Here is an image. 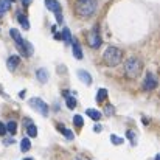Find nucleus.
Here are the masks:
<instances>
[{"instance_id": "obj_1", "label": "nucleus", "mask_w": 160, "mask_h": 160, "mask_svg": "<svg viewBox=\"0 0 160 160\" xmlns=\"http://www.w3.org/2000/svg\"><path fill=\"white\" fill-rule=\"evenodd\" d=\"M98 2L97 0H78L76 2V12L79 17L87 19L97 11Z\"/></svg>"}, {"instance_id": "obj_2", "label": "nucleus", "mask_w": 160, "mask_h": 160, "mask_svg": "<svg viewBox=\"0 0 160 160\" xmlns=\"http://www.w3.org/2000/svg\"><path fill=\"white\" fill-rule=\"evenodd\" d=\"M121 59H123V52L120 48H117V47H107L104 54H103V61L109 67L118 65L121 62Z\"/></svg>"}, {"instance_id": "obj_3", "label": "nucleus", "mask_w": 160, "mask_h": 160, "mask_svg": "<svg viewBox=\"0 0 160 160\" xmlns=\"http://www.w3.org/2000/svg\"><path fill=\"white\" fill-rule=\"evenodd\" d=\"M142 70H143V64H142V61L138 58H129L126 61V64H124V72H126V75L129 78L140 76Z\"/></svg>"}, {"instance_id": "obj_4", "label": "nucleus", "mask_w": 160, "mask_h": 160, "mask_svg": "<svg viewBox=\"0 0 160 160\" xmlns=\"http://www.w3.org/2000/svg\"><path fill=\"white\" fill-rule=\"evenodd\" d=\"M30 106L33 107V109H36L38 112H41V115H44V117L48 115V106L41 98H31L30 100Z\"/></svg>"}, {"instance_id": "obj_5", "label": "nucleus", "mask_w": 160, "mask_h": 160, "mask_svg": "<svg viewBox=\"0 0 160 160\" xmlns=\"http://www.w3.org/2000/svg\"><path fill=\"white\" fill-rule=\"evenodd\" d=\"M87 42H89V45H90L92 48H98V47L101 45V36H100L97 27L89 33V36H87Z\"/></svg>"}, {"instance_id": "obj_6", "label": "nucleus", "mask_w": 160, "mask_h": 160, "mask_svg": "<svg viewBox=\"0 0 160 160\" xmlns=\"http://www.w3.org/2000/svg\"><path fill=\"white\" fill-rule=\"evenodd\" d=\"M17 48H19L20 54H23V58H30V56L33 54V45H31L30 42L23 41V39L17 44Z\"/></svg>"}, {"instance_id": "obj_7", "label": "nucleus", "mask_w": 160, "mask_h": 160, "mask_svg": "<svg viewBox=\"0 0 160 160\" xmlns=\"http://www.w3.org/2000/svg\"><path fill=\"white\" fill-rule=\"evenodd\" d=\"M157 87V79L152 73H148L146 78H145V82H143V89L145 90H152Z\"/></svg>"}, {"instance_id": "obj_8", "label": "nucleus", "mask_w": 160, "mask_h": 160, "mask_svg": "<svg viewBox=\"0 0 160 160\" xmlns=\"http://www.w3.org/2000/svg\"><path fill=\"white\" fill-rule=\"evenodd\" d=\"M19 64H20V58L16 56V54H14V56H9L8 61H6V67H8V70H11V72L16 70V67H17Z\"/></svg>"}, {"instance_id": "obj_9", "label": "nucleus", "mask_w": 160, "mask_h": 160, "mask_svg": "<svg viewBox=\"0 0 160 160\" xmlns=\"http://www.w3.org/2000/svg\"><path fill=\"white\" fill-rule=\"evenodd\" d=\"M72 50H73V56L76 59H82V52H81V45L76 39H72Z\"/></svg>"}, {"instance_id": "obj_10", "label": "nucleus", "mask_w": 160, "mask_h": 160, "mask_svg": "<svg viewBox=\"0 0 160 160\" xmlns=\"http://www.w3.org/2000/svg\"><path fill=\"white\" fill-rule=\"evenodd\" d=\"M45 6H47L50 11H53L54 14H56V12H61V5H59L58 0H45Z\"/></svg>"}, {"instance_id": "obj_11", "label": "nucleus", "mask_w": 160, "mask_h": 160, "mask_svg": "<svg viewBox=\"0 0 160 160\" xmlns=\"http://www.w3.org/2000/svg\"><path fill=\"white\" fill-rule=\"evenodd\" d=\"M36 78H38L41 82H47V81H48V70H47V68H39V70H36Z\"/></svg>"}, {"instance_id": "obj_12", "label": "nucleus", "mask_w": 160, "mask_h": 160, "mask_svg": "<svg viewBox=\"0 0 160 160\" xmlns=\"http://www.w3.org/2000/svg\"><path fill=\"white\" fill-rule=\"evenodd\" d=\"M78 78H79L84 84H87V86L92 84V76H90L86 70H78Z\"/></svg>"}, {"instance_id": "obj_13", "label": "nucleus", "mask_w": 160, "mask_h": 160, "mask_svg": "<svg viewBox=\"0 0 160 160\" xmlns=\"http://www.w3.org/2000/svg\"><path fill=\"white\" fill-rule=\"evenodd\" d=\"M86 113H87L92 120H95V121H98V120L101 118V113H100L97 109H87V110H86Z\"/></svg>"}, {"instance_id": "obj_14", "label": "nucleus", "mask_w": 160, "mask_h": 160, "mask_svg": "<svg viewBox=\"0 0 160 160\" xmlns=\"http://www.w3.org/2000/svg\"><path fill=\"white\" fill-rule=\"evenodd\" d=\"M9 36L14 39V42H16V44H19V42L22 41V36H20L19 30H16V28H11V30H9Z\"/></svg>"}, {"instance_id": "obj_15", "label": "nucleus", "mask_w": 160, "mask_h": 160, "mask_svg": "<svg viewBox=\"0 0 160 160\" xmlns=\"http://www.w3.org/2000/svg\"><path fill=\"white\" fill-rule=\"evenodd\" d=\"M104 100H107V90L106 89H100L97 92V103H103Z\"/></svg>"}, {"instance_id": "obj_16", "label": "nucleus", "mask_w": 160, "mask_h": 160, "mask_svg": "<svg viewBox=\"0 0 160 160\" xmlns=\"http://www.w3.org/2000/svg\"><path fill=\"white\" fill-rule=\"evenodd\" d=\"M17 20L20 22V25H22L25 30H30V22H28L27 16H23V14H19V16H17Z\"/></svg>"}, {"instance_id": "obj_17", "label": "nucleus", "mask_w": 160, "mask_h": 160, "mask_svg": "<svg viewBox=\"0 0 160 160\" xmlns=\"http://www.w3.org/2000/svg\"><path fill=\"white\" fill-rule=\"evenodd\" d=\"M5 126H6V132H9L11 135L16 134V131H17V123H16V121H9V123H6Z\"/></svg>"}, {"instance_id": "obj_18", "label": "nucleus", "mask_w": 160, "mask_h": 160, "mask_svg": "<svg viewBox=\"0 0 160 160\" xmlns=\"http://www.w3.org/2000/svg\"><path fill=\"white\" fill-rule=\"evenodd\" d=\"M58 129L65 135V138H67V140H73V138H75V134H73L70 129H65V128H62V126H58Z\"/></svg>"}, {"instance_id": "obj_19", "label": "nucleus", "mask_w": 160, "mask_h": 160, "mask_svg": "<svg viewBox=\"0 0 160 160\" xmlns=\"http://www.w3.org/2000/svg\"><path fill=\"white\" fill-rule=\"evenodd\" d=\"M30 148H31V143H30V138H27V137H23L22 138V142H20V149L25 152V151H30Z\"/></svg>"}, {"instance_id": "obj_20", "label": "nucleus", "mask_w": 160, "mask_h": 160, "mask_svg": "<svg viewBox=\"0 0 160 160\" xmlns=\"http://www.w3.org/2000/svg\"><path fill=\"white\" fill-rule=\"evenodd\" d=\"M9 6H11V3L8 0H0V16H3L9 9Z\"/></svg>"}, {"instance_id": "obj_21", "label": "nucleus", "mask_w": 160, "mask_h": 160, "mask_svg": "<svg viewBox=\"0 0 160 160\" xmlns=\"http://www.w3.org/2000/svg\"><path fill=\"white\" fill-rule=\"evenodd\" d=\"M27 132H28V137H38V128L34 124H28Z\"/></svg>"}, {"instance_id": "obj_22", "label": "nucleus", "mask_w": 160, "mask_h": 160, "mask_svg": "<svg viewBox=\"0 0 160 160\" xmlns=\"http://www.w3.org/2000/svg\"><path fill=\"white\" fill-rule=\"evenodd\" d=\"M61 39H64L65 42H72V34H70L68 28H64V30H62V36H61Z\"/></svg>"}, {"instance_id": "obj_23", "label": "nucleus", "mask_w": 160, "mask_h": 160, "mask_svg": "<svg viewBox=\"0 0 160 160\" xmlns=\"http://www.w3.org/2000/svg\"><path fill=\"white\" fill-rule=\"evenodd\" d=\"M67 107L70 109V110H73L75 107H76V100H75V97H67Z\"/></svg>"}, {"instance_id": "obj_24", "label": "nucleus", "mask_w": 160, "mask_h": 160, "mask_svg": "<svg viewBox=\"0 0 160 160\" xmlns=\"http://www.w3.org/2000/svg\"><path fill=\"white\" fill-rule=\"evenodd\" d=\"M110 142H112L113 145H121V143H123L124 140H123L121 137H118V135H115V134H112V135H110Z\"/></svg>"}, {"instance_id": "obj_25", "label": "nucleus", "mask_w": 160, "mask_h": 160, "mask_svg": "<svg viewBox=\"0 0 160 160\" xmlns=\"http://www.w3.org/2000/svg\"><path fill=\"white\" fill-rule=\"evenodd\" d=\"M73 123H75L78 128H81V126L84 124V120H82L81 115H75V117H73Z\"/></svg>"}, {"instance_id": "obj_26", "label": "nucleus", "mask_w": 160, "mask_h": 160, "mask_svg": "<svg viewBox=\"0 0 160 160\" xmlns=\"http://www.w3.org/2000/svg\"><path fill=\"white\" fill-rule=\"evenodd\" d=\"M126 135H128V138L131 140V143H132V145H135V132H134V131H128V132H126Z\"/></svg>"}, {"instance_id": "obj_27", "label": "nucleus", "mask_w": 160, "mask_h": 160, "mask_svg": "<svg viewBox=\"0 0 160 160\" xmlns=\"http://www.w3.org/2000/svg\"><path fill=\"white\" fill-rule=\"evenodd\" d=\"M104 110H106V115H113V113H115V112H113L115 109H113L112 106H106V109H104Z\"/></svg>"}, {"instance_id": "obj_28", "label": "nucleus", "mask_w": 160, "mask_h": 160, "mask_svg": "<svg viewBox=\"0 0 160 160\" xmlns=\"http://www.w3.org/2000/svg\"><path fill=\"white\" fill-rule=\"evenodd\" d=\"M6 134V126L3 123H0V135H5Z\"/></svg>"}, {"instance_id": "obj_29", "label": "nucleus", "mask_w": 160, "mask_h": 160, "mask_svg": "<svg viewBox=\"0 0 160 160\" xmlns=\"http://www.w3.org/2000/svg\"><path fill=\"white\" fill-rule=\"evenodd\" d=\"M56 20H58L59 23H62V14H61V12H56Z\"/></svg>"}, {"instance_id": "obj_30", "label": "nucleus", "mask_w": 160, "mask_h": 160, "mask_svg": "<svg viewBox=\"0 0 160 160\" xmlns=\"http://www.w3.org/2000/svg\"><path fill=\"white\" fill-rule=\"evenodd\" d=\"M101 129H103V128H101V126H98V124L93 128V131H95V132H101Z\"/></svg>"}, {"instance_id": "obj_31", "label": "nucleus", "mask_w": 160, "mask_h": 160, "mask_svg": "<svg viewBox=\"0 0 160 160\" xmlns=\"http://www.w3.org/2000/svg\"><path fill=\"white\" fill-rule=\"evenodd\" d=\"M22 3H23V5H25V6H28V5H30V3H31V0H22Z\"/></svg>"}, {"instance_id": "obj_32", "label": "nucleus", "mask_w": 160, "mask_h": 160, "mask_svg": "<svg viewBox=\"0 0 160 160\" xmlns=\"http://www.w3.org/2000/svg\"><path fill=\"white\" fill-rule=\"evenodd\" d=\"M25 93H27V92H25V90H22V92L19 93V97H20V98H23V97H25Z\"/></svg>"}, {"instance_id": "obj_33", "label": "nucleus", "mask_w": 160, "mask_h": 160, "mask_svg": "<svg viewBox=\"0 0 160 160\" xmlns=\"http://www.w3.org/2000/svg\"><path fill=\"white\" fill-rule=\"evenodd\" d=\"M156 160H160V156H159V154H157V156H156Z\"/></svg>"}, {"instance_id": "obj_34", "label": "nucleus", "mask_w": 160, "mask_h": 160, "mask_svg": "<svg viewBox=\"0 0 160 160\" xmlns=\"http://www.w3.org/2000/svg\"><path fill=\"white\" fill-rule=\"evenodd\" d=\"M23 160H33V159H31V157H28V159H23Z\"/></svg>"}, {"instance_id": "obj_35", "label": "nucleus", "mask_w": 160, "mask_h": 160, "mask_svg": "<svg viewBox=\"0 0 160 160\" xmlns=\"http://www.w3.org/2000/svg\"><path fill=\"white\" fill-rule=\"evenodd\" d=\"M8 2H9V3H11V2H14V0H8Z\"/></svg>"}]
</instances>
